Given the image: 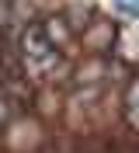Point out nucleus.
<instances>
[{"mask_svg":"<svg viewBox=\"0 0 139 153\" xmlns=\"http://www.w3.org/2000/svg\"><path fill=\"white\" fill-rule=\"evenodd\" d=\"M80 38H83V45L91 49V52H101V49L111 45V38H115V25L108 18H101V14H94V21L80 31Z\"/></svg>","mask_w":139,"mask_h":153,"instance_id":"f257e3e1","label":"nucleus"},{"mask_svg":"<svg viewBox=\"0 0 139 153\" xmlns=\"http://www.w3.org/2000/svg\"><path fill=\"white\" fill-rule=\"evenodd\" d=\"M49 52H52V45H49L42 25H28V28L21 31V56H25V63L42 59V56H49Z\"/></svg>","mask_w":139,"mask_h":153,"instance_id":"f03ea898","label":"nucleus"},{"mask_svg":"<svg viewBox=\"0 0 139 153\" xmlns=\"http://www.w3.org/2000/svg\"><path fill=\"white\" fill-rule=\"evenodd\" d=\"M42 31H45V38H49L52 49H66V45H73V38H77V31L66 25L63 14H49V18L42 21Z\"/></svg>","mask_w":139,"mask_h":153,"instance_id":"7ed1b4c3","label":"nucleus"},{"mask_svg":"<svg viewBox=\"0 0 139 153\" xmlns=\"http://www.w3.org/2000/svg\"><path fill=\"white\" fill-rule=\"evenodd\" d=\"M104 73H108V59L104 56H91L87 63H80V66L73 70V76L80 80V84H97Z\"/></svg>","mask_w":139,"mask_h":153,"instance_id":"20e7f679","label":"nucleus"},{"mask_svg":"<svg viewBox=\"0 0 139 153\" xmlns=\"http://www.w3.org/2000/svg\"><path fill=\"white\" fill-rule=\"evenodd\" d=\"M63 18H66V25H70V28L80 35V31L94 21V10H91V7H80V4H73V7H66V10H63Z\"/></svg>","mask_w":139,"mask_h":153,"instance_id":"39448f33","label":"nucleus"},{"mask_svg":"<svg viewBox=\"0 0 139 153\" xmlns=\"http://www.w3.org/2000/svg\"><path fill=\"white\" fill-rule=\"evenodd\" d=\"M125 105H129V108H139V76H132L129 87H125Z\"/></svg>","mask_w":139,"mask_h":153,"instance_id":"423d86ee","label":"nucleus"},{"mask_svg":"<svg viewBox=\"0 0 139 153\" xmlns=\"http://www.w3.org/2000/svg\"><path fill=\"white\" fill-rule=\"evenodd\" d=\"M4 111H7V97L0 94V115H4Z\"/></svg>","mask_w":139,"mask_h":153,"instance_id":"0eeeda50","label":"nucleus"}]
</instances>
